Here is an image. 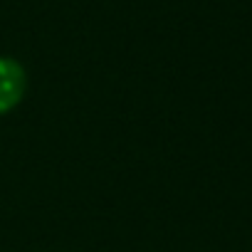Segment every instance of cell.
<instances>
[{"label": "cell", "instance_id": "1", "mask_svg": "<svg viewBox=\"0 0 252 252\" xmlns=\"http://www.w3.org/2000/svg\"><path fill=\"white\" fill-rule=\"evenodd\" d=\"M25 87H28V77L23 64L10 57H0V114H8L20 104Z\"/></svg>", "mask_w": 252, "mask_h": 252}]
</instances>
